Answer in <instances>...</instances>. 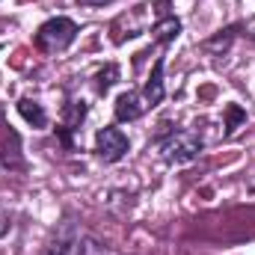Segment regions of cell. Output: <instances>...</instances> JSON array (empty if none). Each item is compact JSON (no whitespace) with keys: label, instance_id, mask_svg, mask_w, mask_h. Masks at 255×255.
<instances>
[{"label":"cell","instance_id":"obj_1","mask_svg":"<svg viewBox=\"0 0 255 255\" xmlns=\"http://www.w3.org/2000/svg\"><path fill=\"white\" fill-rule=\"evenodd\" d=\"M77 39V24L65 15L48 18L39 30H36V48L45 54H63L65 48Z\"/></svg>","mask_w":255,"mask_h":255},{"label":"cell","instance_id":"obj_2","mask_svg":"<svg viewBox=\"0 0 255 255\" xmlns=\"http://www.w3.org/2000/svg\"><path fill=\"white\" fill-rule=\"evenodd\" d=\"M202 151V139L190 130H172L166 139H160V154L166 163H190Z\"/></svg>","mask_w":255,"mask_h":255},{"label":"cell","instance_id":"obj_3","mask_svg":"<svg viewBox=\"0 0 255 255\" xmlns=\"http://www.w3.org/2000/svg\"><path fill=\"white\" fill-rule=\"evenodd\" d=\"M95 151L104 163H116L122 160L128 151V136L119 130V128H101L95 133Z\"/></svg>","mask_w":255,"mask_h":255},{"label":"cell","instance_id":"obj_4","mask_svg":"<svg viewBox=\"0 0 255 255\" xmlns=\"http://www.w3.org/2000/svg\"><path fill=\"white\" fill-rule=\"evenodd\" d=\"M0 166L6 169H24V154H21V139L15 130H3L0 136Z\"/></svg>","mask_w":255,"mask_h":255},{"label":"cell","instance_id":"obj_5","mask_svg":"<svg viewBox=\"0 0 255 255\" xmlns=\"http://www.w3.org/2000/svg\"><path fill=\"white\" fill-rule=\"evenodd\" d=\"M83 119H86V104L83 101H68L63 110V125H60V139H63L65 148L74 145L71 142V130H80Z\"/></svg>","mask_w":255,"mask_h":255},{"label":"cell","instance_id":"obj_6","mask_svg":"<svg viewBox=\"0 0 255 255\" xmlns=\"http://www.w3.org/2000/svg\"><path fill=\"white\" fill-rule=\"evenodd\" d=\"M42 255H86V247H83V238L71 229H65L63 235H57Z\"/></svg>","mask_w":255,"mask_h":255},{"label":"cell","instance_id":"obj_7","mask_svg":"<svg viewBox=\"0 0 255 255\" xmlns=\"http://www.w3.org/2000/svg\"><path fill=\"white\" fill-rule=\"evenodd\" d=\"M145 107H148V104H142L139 92L128 89V92H122V95L116 98V119H119V122H133V119H139V116L145 113Z\"/></svg>","mask_w":255,"mask_h":255},{"label":"cell","instance_id":"obj_8","mask_svg":"<svg viewBox=\"0 0 255 255\" xmlns=\"http://www.w3.org/2000/svg\"><path fill=\"white\" fill-rule=\"evenodd\" d=\"M163 60H157L154 63V68H151V77L145 80V104H160L163 101Z\"/></svg>","mask_w":255,"mask_h":255},{"label":"cell","instance_id":"obj_9","mask_svg":"<svg viewBox=\"0 0 255 255\" xmlns=\"http://www.w3.org/2000/svg\"><path fill=\"white\" fill-rule=\"evenodd\" d=\"M178 33H181V21H178L175 15H169V18H160V21L154 24L151 39H154V42H160V45H169V42H175V39H178Z\"/></svg>","mask_w":255,"mask_h":255},{"label":"cell","instance_id":"obj_10","mask_svg":"<svg viewBox=\"0 0 255 255\" xmlns=\"http://www.w3.org/2000/svg\"><path fill=\"white\" fill-rule=\"evenodd\" d=\"M18 113L24 116V122H30L33 128H45L48 125V113H45V107H42L39 101H33V98H21V101H18Z\"/></svg>","mask_w":255,"mask_h":255},{"label":"cell","instance_id":"obj_11","mask_svg":"<svg viewBox=\"0 0 255 255\" xmlns=\"http://www.w3.org/2000/svg\"><path fill=\"white\" fill-rule=\"evenodd\" d=\"M235 33H238V27H226V30H220V36H214V39H208L202 48L205 51H211V54H217V51H226L229 45H232V39H235Z\"/></svg>","mask_w":255,"mask_h":255},{"label":"cell","instance_id":"obj_12","mask_svg":"<svg viewBox=\"0 0 255 255\" xmlns=\"http://www.w3.org/2000/svg\"><path fill=\"white\" fill-rule=\"evenodd\" d=\"M116 80H119V65L110 63L107 68H101V71H98V77H95V89L104 95V92H107V89H110Z\"/></svg>","mask_w":255,"mask_h":255},{"label":"cell","instance_id":"obj_13","mask_svg":"<svg viewBox=\"0 0 255 255\" xmlns=\"http://www.w3.org/2000/svg\"><path fill=\"white\" fill-rule=\"evenodd\" d=\"M244 122H247V113H244L238 104H229V107H226V136H232Z\"/></svg>","mask_w":255,"mask_h":255},{"label":"cell","instance_id":"obj_14","mask_svg":"<svg viewBox=\"0 0 255 255\" xmlns=\"http://www.w3.org/2000/svg\"><path fill=\"white\" fill-rule=\"evenodd\" d=\"M80 6H104V3H110V0H77Z\"/></svg>","mask_w":255,"mask_h":255},{"label":"cell","instance_id":"obj_15","mask_svg":"<svg viewBox=\"0 0 255 255\" xmlns=\"http://www.w3.org/2000/svg\"><path fill=\"white\" fill-rule=\"evenodd\" d=\"M9 232V217H0V238Z\"/></svg>","mask_w":255,"mask_h":255}]
</instances>
